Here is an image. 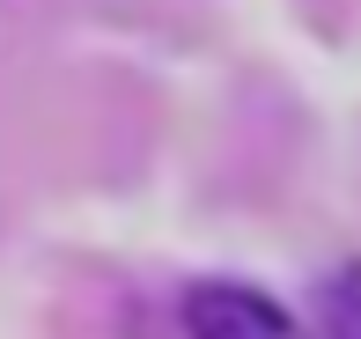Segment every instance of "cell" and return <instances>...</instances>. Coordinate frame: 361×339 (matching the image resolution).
Masks as SVG:
<instances>
[{
  "label": "cell",
  "instance_id": "1",
  "mask_svg": "<svg viewBox=\"0 0 361 339\" xmlns=\"http://www.w3.org/2000/svg\"><path fill=\"white\" fill-rule=\"evenodd\" d=\"M185 339H295V317L273 295L243 281H200L185 288V310H177Z\"/></svg>",
  "mask_w": 361,
  "mask_h": 339
},
{
  "label": "cell",
  "instance_id": "2",
  "mask_svg": "<svg viewBox=\"0 0 361 339\" xmlns=\"http://www.w3.org/2000/svg\"><path fill=\"white\" fill-rule=\"evenodd\" d=\"M295 339H361V258H347V266H332L317 281Z\"/></svg>",
  "mask_w": 361,
  "mask_h": 339
}]
</instances>
